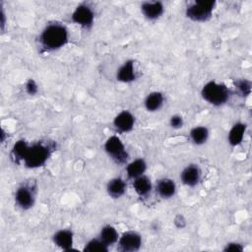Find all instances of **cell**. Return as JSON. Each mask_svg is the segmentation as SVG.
<instances>
[{
	"instance_id": "cell-1",
	"label": "cell",
	"mask_w": 252,
	"mask_h": 252,
	"mask_svg": "<svg viewBox=\"0 0 252 252\" xmlns=\"http://www.w3.org/2000/svg\"><path fill=\"white\" fill-rule=\"evenodd\" d=\"M68 41L67 29L60 24H50L40 34L41 45L46 50H55L64 46Z\"/></svg>"
},
{
	"instance_id": "cell-2",
	"label": "cell",
	"mask_w": 252,
	"mask_h": 252,
	"mask_svg": "<svg viewBox=\"0 0 252 252\" xmlns=\"http://www.w3.org/2000/svg\"><path fill=\"white\" fill-rule=\"evenodd\" d=\"M201 94L206 101L219 106L227 101L229 97V91L225 85L211 81L203 87Z\"/></svg>"
},
{
	"instance_id": "cell-3",
	"label": "cell",
	"mask_w": 252,
	"mask_h": 252,
	"mask_svg": "<svg viewBox=\"0 0 252 252\" xmlns=\"http://www.w3.org/2000/svg\"><path fill=\"white\" fill-rule=\"evenodd\" d=\"M49 148L41 143L33 144L32 146H27L22 161L30 168H35L43 165L49 157Z\"/></svg>"
},
{
	"instance_id": "cell-4",
	"label": "cell",
	"mask_w": 252,
	"mask_h": 252,
	"mask_svg": "<svg viewBox=\"0 0 252 252\" xmlns=\"http://www.w3.org/2000/svg\"><path fill=\"white\" fill-rule=\"evenodd\" d=\"M216 2L213 0L195 1L186 9V16L195 22H205L211 18Z\"/></svg>"
},
{
	"instance_id": "cell-5",
	"label": "cell",
	"mask_w": 252,
	"mask_h": 252,
	"mask_svg": "<svg viewBox=\"0 0 252 252\" xmlns=\"http://www.w3.org/2000/svg\"><path fill=\"white\" fill-rule=\"evenodd\" d=\"M104 150L117 163H124L128 158V154L124 148V145L117 136H111L106 140Z\"/></svg>"
},
{
	"instance_id": "cell-6",
	"label": "cell",
	"mask_w": 252,
	"mask_h": 252,
	"mask_svg": "<svg viewBox=\"0 0 252 252\" xmlns=\"http://www.w3.org/2000/svg\"><path fill=\"white\" fill-rule=\"evenodd\" d=\"M94 15L93 10L85 4L79 5L76 7L75 11L72 14V21L84 28H91L93 26Z\"/></svg>"
},
{
	"instance_id": "cell-7",
	"label": "cell",
	"mask_w": 252,
	"mask_h": 252,
	"mask_svg": "<svg viewBox=\"0 0 252 252\" xmlns=\"http://www.w3.org/2000/svg\"><path fill=\"white\" fill-rule=\"evenodd\" d=\"M118 244L122 251L133 252L140 249L142 245V238L136 231H126L119 238Z\"/></svg>"
},
{
	"instance_id": "cell-8",
	"label": "cell",
	"mask_w": 252,
	"mask_h": 252,
	"mask_svg": "<svg viewBox=\"0 0 252 252\" xmlns=\"http://www.w3.org/2000/svg\"><path fill=\"white\" fill-rule=\"evenodd\" d=\"M15 200L20 208L23 210H29L33 206L34 195L29 186L23 185L18 188L15 195Z\"/></svg>"
},
{
	"instance_id": "cell-9",
	"label": "cell",
	"mask_w": 252,
	"mask_h": 252,
	"mask_svg": "<svg viewBox=\"0 0 252 252\" xmlns=\"http://www.w3.org/2000/svg\"><path fill=\"white\" fill-rule=\"evenodd\" d=\"M135 123V118L129 111H121L118 113L113 121L115 128L120 132H129L132 130Z\"/></svg>"
},
{
	"instance_id": "cell-10",
	"label": "cell",
	"mask_w": 252,
	"mask_h": 252,
	"mask_svg": "<svg viewBox=\"0 0 252 252\" xmlns=\"http://www.w3.org/2000/svg\"><path fill=\"white\" fill-rule=\"evenodd\" d=\"M200 176H201L200 169L195 164H190V165L186 166L180 175L182 182L185 185L190 186V187L197 185V183L200 180Z\"/></svg>"
},
{
	"instance_id": "cell-11",
	"label": "cell",
	"mask_w": 252,
	"mask_h": 252,
	"mask_svg": "<svg viewBox=\"0 0 252 252\" xmlns=\"http://www.w3.org/2000/svg\"><path fill=\"white\" fill-rule=\"evenodd\" d=\"M141 11L149 20H156L163 13V5L161 2H144L141 5Z\"/></svg>"
},
{
	"instance_id": "cell-12",
	"label": "cell",
	"mask_w": 252,
	"mask_h": 252,
	"mask_svg": "<svg viewBox=\"0 0 252 252\" xmlns=\"http://www.w3.org/2000/svg\"><path fill=\"white\" fill-rule=\"evenodd\" d=\"M54 243L65 251H70L73 245V233L71 230L68 229H61L58 230L53 235Z\"/></svg>"
},
{
	"instance_id": "cell-13",
	"label": "cell",
	"mask_w": 252,
	"mask_h": 252,
	"mask_svg": "<svg viewBox=\"0 0 252 252\" xmlns=\"http://www.w3.org/2000/svg\"><path fill=\"white\" fill-rule=\"evenodd\" d=\"M136 79L134 63L132 60L126 61L117 71V80L123 83H130Z\"/></svg>"
},
{
	"instance_id": "cell-14",
	"label": "cell",
	"mask_w": 252,
	"mask_h": 252,
	"mask_svg": "<svg viewBox=\"0 0 252 252\" xmlns=\"http://www.w3.org/2000/svg\"><path fill=\"white\" fill-rule=\"evenodd\" d=\"M175 189H176L175 183L168 178L160 179L157 184V191L158 195L165 199L172 197L175 193Z\"/></svg>"
},
{
	"instance_id": "cell-15",
	"label": "cell",
	"mask_w": 252,
	"mask_h": 252,
	"mask_svg": "<svg viewBox=\"0 0 252 252\" xmlns=\"http://www.w3.org/2000/svg\"><path fill=\"white\" fill-rule=\"evenodd\" d=\"M246 131V125L243 123H236L232 126L228 133V142L231 146L239 145L244 137Z\"/></svg>"
},
{
	"instance_id": "cell-16",
	"label": "cell",
	"mask_w": 252,
	"mask_h": 252,
	"mask_svg": "<svg viewBox=\"0 0 252 252\" xmlns=\"http://www.w3.org/2000/svg\"><path fill=\"white\" fill-rule=\"evenodd\" d=\"M106 189L109 196L112 198H119L125 193L126 184L121 178H113L107 183Z\"/></svg>"
},
{
	"instance_id": "cell-17",
	"label": "cell",
	"mask_w": 252,
	"mask_h": 252,
	"mask_svg": "<svg viewBox=\"0 0 252 252\" xmlns=\"http://www.w3.org/2000/svg\"><path fill=\"white\" fill-rule=\"evenodd\" d=\"M163 103V95L159 92H153L145 99V106L148 111H157Z\"/></svg>"
},
{
	"instance_id": "cell-18",
	"label": "cell",
	"mask_w": 252,
	"mask_h": 252,
	"mask_svg": "<svg viewBox=\"0 0 252 252\" xmlns=\"http://www.w3.org/2000/svg\"><path fill=\"white\" fill-rule=\"evenodd\" d=\"M146 168H147L146 161L143 158H137V159L131 161L127 165L126 171L130 178H137V177L143 175Z\"/></svg>"
},
{
	"instance_id": "cell-19",
	"label": "cell",
	"mask_w": 252,
	"mask_h": 252,
	"mask_svg": "<svg viewBox=\"0 0 252 252\" xmlns=\"http://www.w3.org/2000/svg\"><path fill=\"white\" fill-rule=\"evenodd\" d=\"M133 187H134L135 191L137 192V194H139L140 196H145L151 191L152 183H151V180L147 176L141 175V176L135 178V180L133 182Z\"/></svg>"
},
{
	"instance_id": "cell-20",
	"label": "cell",
	"mask_w": 252,
	"mask_h": 252,
	"mask_svg": "<svg viewBox=\"0 0 252 252\" xmlns=\"http://www.w3.org/2000/svg\"><path fill=\"white\" fill-rule=\"evenodd\" d=\"M100 240H102L107 246L115 243L118 240V233L114 226L112 225H105L101 228L100 233Z\"/></svg>"
},
{
	"instance_id": "cell-21",
	"label": "cell",
	"mask_w": 252,
	"mask_h": 252,
	"mask_svg": "<svg viewBox=\"0 0 252 252\" xmlns=\"http://www.w3.org/2000/svg\"><path fill=\"white\" fill-rule=\"evenodd\" d=\"M209 136V131L206 127L203 126H197L194 127L190 131V138L196 145H202L204 144Z\"/></svg>"
},
{
	"instance_id": "cell-22",
	"label": "cell",
	"mask_w": 252,
	"mask_h": 252,
	"mask_svg": "<svg viewBox=\"0 0 252 252\" xmlns=\"http://www.w3.org/2000/svg\"><path fill=\"white\" fill-rule=\"evenodd\" d=\"M107 250V245L100 240V238L90 240L84 248V251L86 252H106Z\"/></svg>"
},
{
	"instance_id": "cell-23",
	"label": "cell",
	"mask_w": 252,
	"mask_h": 252,
	"mask_svg": "<svg viewBox=\"0 0 252 252\" xmlns=\"http://www.w3.org/2000/svg\"><path fill=\"white\" fill-rule=\"evenodd\" d=\"M27 146H28V144H27L24 140H20V141H18V142L14 145V147H13V149H12V152H11V156H12V158H13L16 161L22 160Z\"/></svg>"
},
{
	"instance_id": "cell-24",
	"label": "cell",
	"mask_w": 252,
	"mask_h": 252,
	"mask_svg": "<svg viewBox=\"0 0 252 252\" xmlns=\"http://www.w3.org/2000/svg\"><path fill=\"white\" fill-rule=\"evenodd\" d=\"M236 87L243 95H248L251 93V83L247 80H240L236 83Z\"/></svg>"
},
{
	"instance_id": "cell-25",
	"label": "cell",
	"mask_w": 252,
	"mask_h": 252,
	"mask_svg": "<svg viewBox=\"0 0 252 252\" xmlns=\"http://www.w3.org/2000/svg\"><path fill=\"white\" fill-rule=\"evenodd\" d=\"M169 123H170V126L174 129L181 128L182 125H183V118L180 115H177V114L173 115V116L170 117Z\"/></svg>"
},
{
	"instance_id": "cell-26",
	"label": "cell",
	"mask_w": 252,
	"mask_h": 252,
	"mask_svg": "<svg viewBox=\"0 0 252 252\" xmlns=\"http://www.w3.org/2000/svg\"><path fill=\"white\" fill-rule=\"evenodd\" d=\"M26 91L29 94H35L38 91V88H37V85L36 83L34 82V80L32 79H30L27 84H26Z\"/></svg>"
},
{
	"instance_id": "cell-27",
	"label": "cell",
	"mask_w": 252,
	"mask_h": 252,
	"mask_svg": "<svg viewBox=\"0 0 252 252\" xmlns=\"http://www.w3.org/2000/svg\"><path fill=\"white\" fill-rule=\"evenodd\" d=\"M223 250L226 252H228V251L229 252H241V251H243V247L239 243L231 242V243H227Z\"/></svg>"
},
{
	"instance_id": "cell-28",
	"label": "cell",
	"mask_w": 252,
	"mask_h": 252,
	"mask_svg": "<svg viewBox=\"0 0 252 252\" xmlns=\"http://www.w3.org/2000/svg\"><path fill=\"white\" fill-rule=\"evenodd\" d=\"M0 17H1V29L4 30V26H5V14H4V10L1 4V12H0Z\"/></svg>"
}]
</instances>
